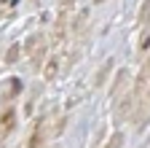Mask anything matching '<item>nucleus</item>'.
I'll return each instance as SVG.
<instances>
[{
    "label": "nucleus",
    "instance_id": "obj_1",
    "mask_svg": "<svg viewBox=\"0 0 150 148\" xmlns=\"http://www.w3.org/2000/svg\"><path fill=\"white\" fill-rule=\"evenodd\" d=\"M13 119H16L13 108H3V113H0V140H6V137L11 135V129H13Z\"/></svg>",
    "mask_w": 150,
    "mask_h": 148
},
{
    "label": "nucleus",
    "instance_id": "obj_2",
    "mask_svg": "<svg viewBox=\"0 0 150 148\" xmlns=\"http://www.w3.org/2000/svg\"><path fill=\"white\" fill-rule=\"evenodd\" d=\"M43 49H46V41H43V38H35V41L30 43V59H35V65L43 62V54H46Z\"/></svg>",
    "mask_w": 150,
    "mask_h": 148
},
{
    "label": "nucleus",
    "instance_id": "obj_3",
    "mask_svg": "<svg viewBox=\"0 0 150 148\" xmlns=\"http://www.w3.org/2000/svg\"><path fill=\"white\" fill-rule=\"evenodd\" d=\"M142 19H145V22H150V3L142 8Z\"/></svg>",
    "mask_w": 150,
    "mask_h": 148
}]
</instances>
